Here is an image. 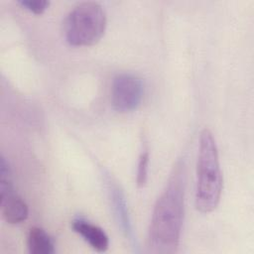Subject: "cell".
Segmentation results:
<instances>
[{
	"instance_id": "obj_4",
	"label": "cell",
	"mask_w": 254,
	"mask_h": 254,
	"mask_svg": "<svg viewBox=\"0 0 254 254\" xmlns=\"http://www.w3.org/2000/svg\"><path fill=\"white\" fill-rule=\"evenodd\" d=\"M144 95L142 79L129 72L117 74L111 85V104L120 113L135 110L141 103Z\"/></svg>"
},
{
	"instance_id": "obj_9",
	"label": "cell",
	"mask_w": 254,
	"mask_h": 254,
	"mask_svg": "<svg viewBox=\"0 0 254 254\" xmlns=\"http://www.w3.org/2000/svg\"><path fill=\"white\" fill-rule=\"evenodd\" d=\"M149 152L144 151L141 153L139 160H138V165H137V177H136V182L138 187L142 188L145 186L147 183L148 179V167H149Z\"/></svg>"
},
{
	"instance_id": "obj_3",
	"label": "cell",
	"mask_w": 254,
	"mask_h": 254,
	"mask_svg": "<svg viewBox=\"0 0 254 254\" xmlns=\"http://www.w3.org/2000/svg\"><path fill=\"white\" fill-rule=\"evenodd\" d=\"M106 29V14L96 2H83L69 11L64 21L66 42L74 47L97 43Z\"/></svg>"
},
{
	"instance_id": "obj_6",
	"label": "cell",
	"mask_w": 254,
	"mask_h": 254,
	"mask_svg": "<svg viewBox=\"0 0 254 254\" xmlns=\"http://www.w3.org/2000/svg\"><path fill=\"white\" fill-rule=\"evenodd\" d=\"M71 227L74 232L79 234L96 251L104 252L108 249L109 239L101 227L81 217L73 219Z\"/></svg>"
},
{
	"instance_id": "obj_1",
	"label": "cell",
	"mask_w": 254,
	"mask_h": 254,
	"mask_svg": "<svg viewBox=\"0 0 254 254\" xmlns=\"http://www.w3.org/2000/svg\"><path fill=\"white\" fill-rule=\"evenodd\" d=\"M185 203V169L179 163L159 196L152 213L149 245L160 253L174 252L179 246Z\"/></svg>"
},
{
	"instance_id": "obj_2",
	"label": "cell",
	"mask_w": 254,
	"mask_h": 254,
	"mask_svg": "<svg viewBox=\"0 0 254 254\" xmlns=\"http://www.w3.org/2000/svg\"><path fill=\"white\" fill-rule=\"evenodd\" d=\"M222 188L223 179L216 142L211 131L204 128L199 134L196 162L194 192L196 209L203 213L214 210L220 201Z\"/></svg>"
},
{
	"instance_id": "obj_5",
	"label": "cell",
	"mask_w": 254,
	"mask_h": 254,
	"mask_svg": "<svg viewBox=\"0 0 254 254\" xmlns=\"http://www.w3.org/2000/svg\"><path fill=\"white\" fill-rule=\"evenodd\" d=\"M0 206L4 219L10 224H18L28 217V205L16 192L12 173L7 162L0 164Z\"/></svg>"
},
{
	"instance_id": "obj_7",
	"label": "cell",
	"mask_w": 254,
	"mask_h": 254,
	"mask_svg": "<svg viewBox=\"0 0 254 254\" xmlns=\"http://www.w3.org/2000/svg\"><path fill=\"white\" fill-rule=\"evenodd\" d=\"M29 252L32 254H53L55 242L50 234L43 228L34 226L29 230L27 237Z\"/></svg>"
},
{
	"instance_id": "obj_10",
	"label": "cell",
	"mask_w": 254,
	"mask_h": 254,
	"mask_svg": "<svg viewBox=\"0 0 254 254\" xmlns=\"http://www.w3.org/2000/svg\"><path fill=\"white\" fill-rule=\"evenodd\" d=\"M18 3L35 14H42L49 6L47 0H19Z\"/></svg>"
},
{
	"instance_id": "obj_8",
	"label": "cell",
	"mask_w": 254,
	"mask_h": 254,
	"mask_svg": "<svg viewBox=\"0 0 254 254\" xmlns=\"http://www.w3.org/2000/svg\"><path fill=\"white\" fill-rule=\"evenodd\" d=\"M110 191H111L112 200H113L118 221H120L121 227L126 232V234L128 236H132V228H131V223L127 213V206L125 203L124 196L117 186H112L110 189Z\"/></svg>"
}]
</instances>
